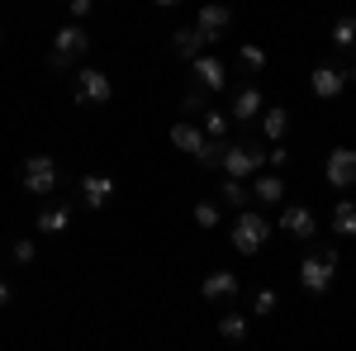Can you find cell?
Here are the masks:
<instances>
[{
	"label": "cell",
	"instance_id": "cell-3",
	"mask_svg": "<svg viewBox=\"0 0 356 351\" xmlns=\"http://www.w3.org/2000/svg\"><path fill=\"white\" fill-rule=\"evenodd\" d=\"M90 53V33H86L81 24H67L53 33V48H48V67H57V72H72L81 57Z\"/></svg>",
	"mask_w": 356,
	"mask_h": 351
},
{
	"label": "cell",
	"instance_id": "cell-27",
	"mask_svg": "<svg viewBox=\"0 0 356 351\" xmlns=\"http://www.w3.org/2000/svg\"><path fill=\"white\" fill-rule=\"evenodd\" d=\"M275 304H280L275 290H257V295H252V313H257V318H266V313H275Z\"/></svg>",
	"mask_w": 356,
	"mask_h": 351
},
{
	"label": "cell",
	"instance_id": "cell-33",
	"mask_svg": "<svg viewBox=\"0 0 356 351\" xmlns=\"http://www.w3.org/2000/svg\"><path fill=\"white\" fill-rule=\"evenodd\" d=\"M347 81H352V85H356V67H352V72H347Z\"/></svg>",
	"mask_w": 356,
	"mask_h": 351
},
{
	"label": "cell",
	"instance_id": "cell-28",
	"mask_svg": "<svg viewBox=\"0 0 356 351\" xmlns=\"http://www.w3.org/2000/svg\"><path fill=\"white\" fill-rule=\"evenodd\" d=\"M243 67L247 72H261V67H266V53H261L257 43H243Z\"/></svg>",
	"mask_w": 356,
	"mask_h": 351
},
{
	"label": "cell",
	"instance_id": "cell-4",
	"mask_svg": "<svg viewBox=\"0 0 356 351\" xmlns=\"http://www.w3.org/2000/svg\"><path fill=\"white\" fill-rule=\"evenodd\" d=\"M337 266H342V261H337V252H332V247L309 252V256L300 261V290H309V295H328Z\"/></svg>",
	"mask_w": 356,
	"mask_h": 351
},
{
	"label": "cell",
	"instance_id": "cell-34",
	"mask_svg": "<svg viewBox=\"0 0 356 351\" xmlns=\"http://www.w3.org/2000/svg\"><path fill=\"white\" fill-rule=\"evenodd\" d=\"M0 38H5V33H0Z\"/></svg>",
	"mask_w": 356,
	"mask_h": 351
},
{
	"label": "cell",
	"instance_id": "cell-10",
	"mask_svg": "<svg viewBox=\"0 0 356 351\" xmlns=\"http://www.w3.org/2000/svg\"><path fill=\"white\" fill-rule=\"evenodd\" d=\"M233 24V10L228 5H200V15H195V33H204L209 43H219L223 33Z\"/></svg>",
	"mask_w": 356,
	"mask_h": 351
},
{
	"label": "cell",
	"instance_id": "cell-14",
	"mask_svg": "<svg viewBox=\"0 0 356 351\" xmlns=\"http://www.w3.org/2000/svg\"><path fill=\"white\" fill-rule=\"evenodd\" d=\"M33 228H38L43 238L67 233V228H72V204H43V209H38V218H33Z\"/></svg>",
	"mask_w": 356,
	"mask_h": 351
},
{
	"label": "cell",
	"instance_id": "cell-22",
	"mask_svg": "<svg viewBox=\"0 0 356 351\" xmlns=\"http://www.w3.org/2000/svg\"><path fill=\"white\" fill-rule=\"evenodd\" d=\"M332 233H337V238H356V204L352 199H337V209H332Z\"/></svg>",
	"mask_w": 356,
	"mask_h": 351
},
{
	"label": "cell",
	"instance_id": "cell-25",
	"mask_svg": "<svg viewBox=\"0 0 356 351\" xmlns=\"http://www.w3.org/2000/svg\"><path fill=\"white\" fill-rule=\"evenodd\" d=\"M219 223H223V209L214 199H200L195 204V228H219Z\"/></svg>",
	"mask_w": 356,
	"mask_h": 351
},
{
	"label": "cell",
	"instance_id": "cell-12",
	"mask_svg": "<svg viewBox=\"0 0 356 351\" xmlns=\"http://www.w3.org/2000/svg\"><path fill=\"white\" fill-rule=\"evenodd\" d=\"M76 190H81V204H86V209H105V204L114 199V176H81Z\"/></svg>",
	"mask_w": 356,
	"mask_h": 351
},
{
	"label": "cell",
	"instance_id": "cell-31",
	"mask_svg": "<svg viewBox=\"0 0 356 351\" xmlns=\"http://www.w3.org/2000/svg\"><path fill=\"white\" fill-rule=\"evenodd\" d=\"M86 15H90V0H72V24L86 19Z\"/></svg>",
	"mask_w": 356,
	"mask_h": 351
},
{
	"label": "cell",
	"instance_id": "cell-26",
	"mask_svg": "<svg viewBox=\"0 0 356 351\" xmlns=\"http://www.w3.org/2000/svg\"><path fill=\"white\" fill-rule=\"evenodd\" d=\"M204 109H209V90L191 85V90H186V100H181V114H204Z\"/></svg>",
	"mask_w": 356,
	"mask_h": 351
},
{
	"label": "cell",
	"instance_id": "cell-17",
	"mask_svg": "<svg viewBox=\"0 0 356 351\" xmlns=\"http://www.w3.org/2000/svg\"><path fill=\"white\" fill-rule=\"evenodd\" d=\"M252 199H257L261 209H271V204H285V181H280L275 171H261V176L252 181Z\"/></svg>",
	"mask_w": 356,
	"mask_h": 351
},
{
	"label": "cell",
	"instance_id": "cell-5",
	"mask_svg": "<svg viewBox=\"0 0 356 351\" xmlns=\"http://www.w3.org/2000/svg\"><path fill=\"white\" fill-rule=\"evenodd\" d=\"M171 142L181 147V152H191L200 166H219V152L223 142H209V138L200 133V124H191V119H181V124H171Z\"/></svg>",
	"mask_w": 356,
	"mask_h": 351
},
{
	"label": "cell",
	"instance_id": "cell-6",
	"mask_svg": "<svg viewBox=\"0 0 356 351\" xmlns=\"http://www.w3.org/2000/svg\"><path fill=\"white\" fill-rule=\"evenodd\" d=\"M19 181H24L29 195H38V199H43V195H53V190H57L62 171H57V162L48 157V152H33V157L19 166Z\"/></svg>",
	"mask_w": 356,
	"mask_h": 351
},
{
	"label": "cell",
	"instance_id": "cell-8",
	"mask_svg": "<svg viewBox=\"0 0 356 351\" xmlns=\"http://www.w3.org/2000/svg\"><path fill=\"white\" fill-rule=\"evenodd\" d=\"M191 85H200V90H223L228 85V67H223V57H214V53H204V57H195L191 62Z\"/></svg>",
	"mask_w": 356,
	"mask_h": 351
},
{
	"label": "cell",
	"instance_id": "cell-9",
	"mask_svg": "<svg viewBox=\"0 0 356 351\" xmlns=\"http://www.w3.org/2000/svg\"><path fill=\"white\" fill-rule=\"evenodd\" d=\"M323 176H328L332 190H352L356 186V147H332Z\"/></svg>",
	"mask_w": 356,
	"mask_h": 351
},
{
	"label": "cell",
	"instance_id": "cell-19",
	"mask_svg": "<svg viewBox=\"0 0 356 351\" xmlns=\"http://www.w3.org/2000/svg\"><path fill=\"white\" fill-rule=\"evenodd\" d=\"M171 48H176V53L186 57V62H195V57H204V48H209V38H204V33H195V28L186 24V28H176Z\"/></svg>",
	"mask_w": 356,
	"mask_h": 351
},
{
	"label": "cell",
	"instance_id": "cell-16",
	"mask_svg": "<svg viewBox=\"0 0 356 351\" xmlns=\"http://www.w3.org/2000/svg\"><path fill=\"white\" fill-rule=\"evenodd\" d=\"M200 295L209 299V304L233 299V295H238V275H233V270H209V275H204V285H200Z\"/></svg>",
	"mask_w": 356,
	"mask_h": 351
},
{
	"label": "cell",
	"instance_id": "cell-24",
	"mask_svg": "<svg viewBox=\"0 0 356 351\" xmlns=\"http://www.w3.org/2000/svg\"><path fill=\"white\" fill-rule=\"evenodd\" d=\"M219 337H228V342H247V318L228 309V313L219 318Z\"/></svg>",
	"mask_w": 356,
	"mask_h": 351
},
{
	"label": "cell",
	"instance_id": "cell-7",
	"mask_svg": "<svg viewBox=\"0 0 356 351\" xmlns=\"http://www.w3.org/2000/svg\"><path fill=\"white\" fill-rule=\"evenodd\" d=\"M114 100V81L100 67H81L76 72V105H110Z\"/></svg>",
	"mask_w": 356,
	"mask_h": 351
},
{
	"label": "cell",
	"instance_id": "cell-20",
	"mask_svg": "<svg viewBox=\"0 0 356 351\" xmlns=\"http://www.w3.org/2000/svg\"><path fill=\"white\" fill-rule=\"evenodd\" d=\"M247 199H252V190H247L243 181H228V176H223L219 199H214V204H219V209H233V214H243V209H247Z\"/></svg>",
	"mask_w": 356,
	"mask_h": 351
},
{
	"label": "cell",
	"instance_id": "cell-1",
	"mask_svg": "<svg viewBox=\"0 0 356 351\" xmlns=\"http://www.w3.org/2000/svg\"><path fill=\"white\" fill-rule=\"evenodd\" d=\"M219 166L228 181H247V176H261L266 171V147L261 142H223Z\"/></svg>",
	"mask_w": 356,
	"mask_h": 351
},
{
	"label": "cell",
	"instance_id": "cell-18",
	"mask_svg": "<svg viewBox=\"0 0 356 351\" xmlns=\"http://www.w3.org/2000/svg\"><path fill=\"white\" fill-rule=\"evenodd\" d=\"M261 133H266V142H271V147H280V142H285V133H290V109H280V105L261 109Z\"/></svg>",
	"mask_w": 356,
	"mask_h": 351
},
{
	"label": "cell",
	"instance_id": "cell-21",
	"mask_svg": "<svg viewBox=\"0 0 356 351\" xmlns=\"http://www.w3.org/2000/svg\"><path fill=\"white\" fill-rule=\"evenodd\" d=\"M200 133L209 138V142H223V138H228V114L209 105L204 114H200Z\"/></svg>",
	"mask_w": 356,
	"mask_h": 351
},
{
	"label": "cell",
	"instance_id": "cell-23",
	"mask_svg": "<svg viewBox=\"0 0 356 351\" xmlns=\"http://www.w3.org/2000/svg\"><path fill=\"white\" fill-rule=\"evenodd\" d=\"M332 48H356V15H342L337 24H332Z\"/></svg>",
	"mask_w": 356,
	"mask_h": 351
},
{
	"label": "cell",
	"instance_id": "cell-2",
	"mask_svg": "<svg viewBox=\"0 0 356 351\" xmlns=\"http://www.w3.org/2000/svg\"><path fill=\"white\" fill-rule=\"evenodd\" d=\"M266 238H271V223H266L261 209H243V214L233 218V228H228V243H233V252H243V256H257L266 247Z\"/></svg>",
	"mask_w": 356,
	"mask_h": 351
},
{
	"label": "cell",
	"instance_id": "cell-30",
	"mask_svg": "<svg viewBox=\"0 0 356 351\" xmlns=\"http://www.w3.org/2000/svg\"><path fill=\"white\" fill-rule=\"evenodd\" d=\"M266 162H271L275 171H280V166L290 162V147H285V142H280V147H271V152H266Z\"/></svg>",
	"mask_w": 356,
	"mask_h": 351
},
{
	"label": "cell",
	"instance_id": "cell-32",
	"mask_svg": "<svg viewBox=\"0 0 356 351\" xmlns=\"http://www.w3.org/2000/svg\"><path fill=\"white\" fill-rule=\"evenodd\" d=\"M5 304H10V285L0 280V309H5Z\"/></svg>",
	"mask_w": 356,
	"mask_h": 351
},
{
	"label": "cell",
	"instance_id": "cell-13",
	"mask_svg": "<svg viewBox=\"0 0 356 351\" xmlns=\"http://www.w3.org/2000/svg\"><path fill=\"white\" fill-rule=\"evenodd\" d=\"M280 228H285L295 243H309V238L318 233V223H314V214H309L304 204H285V214H280Z\"/></svg>",
	"mask_w": 356,
	"mask_h": 351
},
{
	"label": "cell",
	"instance_id": "cell-11",
	"mask_svg": "<svg viewBox=\"0 0 356 351\" xmlns=\"http://www.w3.org/2000/svg\"><path fill=\"white\" fill-rule=\"evenodd\" d=\"M261 109H266V100H261V90L252 81H243V85H233V105H228V119H261Z\"/></svg>",
	"mask_w": 356,
	"mask_h": 351
},
{
	"label": "cell",
	"instance_id": "cell-29",
	"mask_svg": "<svg viewBox=\"0 0 356 351\" xmlns=\"http://www.w3.org/2000/svg\"><path fill=\"white\" fill-rule=\"evenodd\" d=\"M10 252H15V261H19V266H33V256H38V247L29 243V238H19V243L10 247Z\"/></svg>",
	"mask_w": 356,
	"mask_h": 351
},
{
	"label": "cell",
	"instance_id": "cell-15",
	"mask_svg": "<svg viewBox=\"0 0 356 351\" xmlns=\"http://www.w3.org/2000/svg\"><path fill=\"white\" fill-rule=\"evenodd\" d=\"M309 85H314V95H318V100H337V95H342V85H347V72H342V67H314Z\"/></svg>",
	"mask_w": 356,
	"mask_h": 351
}]
</instances>
